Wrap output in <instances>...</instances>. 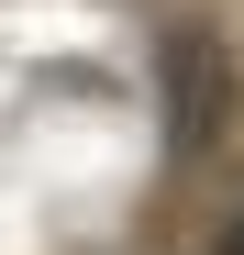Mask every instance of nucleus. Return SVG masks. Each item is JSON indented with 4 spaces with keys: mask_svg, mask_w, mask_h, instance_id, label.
<instances>
[{
    "mask_svg": "<svg viewBox=\"0 0 244 255\" xmlns=\"http://www.w3.org/2000/svg\"><path fill=\"white\" fill-rule=\"evenodd\" d=\"M155 78H167V144L200 155V144L233 122V56H222L200 22H178L167 45H155Z\"/></svg>",
    "mask_w": 244,
    "mask_h": 255,
    "instance_id": "obj_1",
    "label": "nucleus"
},
{
    "mask_svg": "<svg viewBox=\"0 0 244 255\" xmlns=\"http://www.w3.org/2000/svg\"><path fill=\"white\" fill-rule=\"evenodd\" d=\"M211 255H244V211H233V222H222V244H211Z\"/></svg>",
    "mask_w": 244,
    "mask_h": 255,
    "instance_id": "obj_2",
    "label": "nucleus"
}]
</instances>
